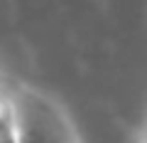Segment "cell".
I'll list each match as a JSON object with an SVG mask.
<instances>
[{"label":"cell","mask_w":147,"mask_h":143,"mask_svg":"<svg viewBox=\"0 0 147 143\" xmlns=\"http://www.w3.org/2000/svg\"><path fill=\"white\" fill-rule=\"evenodd\" d=\"M10 106L17 143H76L64 116L32 91H17Z\"/></svg>","instance_id":"obj_1"},{"label":"cell","mask_w":147,"mask_h":143,"mask_svg":"<svg viewBox=\"0 0 147 143\" xmlns=\"http://www.w3.org/2000/svg\"><path fill=\"white\" fill-rule=\"evenodd\" d=\"M0 143H17L15 138V126H12V114L10 106H0Z\"/></svg>","instance_id":"obj_2"}]
</instances>
